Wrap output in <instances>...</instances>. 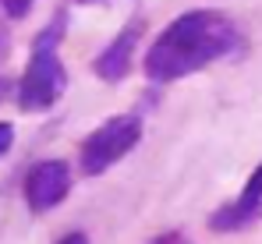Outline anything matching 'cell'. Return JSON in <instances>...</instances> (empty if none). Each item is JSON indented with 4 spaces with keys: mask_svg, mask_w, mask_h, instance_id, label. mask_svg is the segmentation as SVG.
I'll return each mask as SVG.
<instances>
[{
    "mask_svg": "<svg viewBox=\"0 0 262 244\" xmlns=\"http://www.w3.org/2000/svg\"><path fill=\"white\" fill-rule=\"evenodd\" d=\"M237 25L220 11H188L174 18L145 53V75L160 85L188 78L237 50Z\"/></svg>",
    "mask_w": 262,
    "mask_h": 244,
    "instance_id": "obj_1",
    "label": "cell"
},
{
    "mask_svg": "<svg viewBox=\"0 0 262 244\" xmlns=\"http://www.w3.org/2000/svg\"><path fill=\"white\" fill-rule=\"evenodd\" d=\"M60 36H64V14H57L32 42L29 68H25V75L18 81V106L25 114H43L64 96L68 71H64V60L57 53Z\"/></svg>",
    "mask_w": 262,
    "mask_h": 244,
    "instance_id": "obj_2",
    "label": "cell"
},
{
    "mask_svg": "<svg viewBox=\"0 0 262 244\" xmlns=\"http://www.w3.org/2000/svg\"><path fill=\"white\" fill-rule=\"evenodd\" d=\"M138 142H142V117H135V114L110 117L103 127H96L82 142V170L89 177H99L114 163L124 160Z\"/></svg>",
    "mask_w": 262,
    "mask_h": 244,
    "instance_id": "obj_3",
    "label": "cell"
},
{
    "mask_svg": "<svg viewBox=\"0 0 262 244\" xmlns=\"http://www.w3.org/2000/svg\"><path fill=\"white\" fill-rule=\"evenodd\" d=\"M71 191V166L64 160H43L36 163L25 177V202L32 212H46L60 205Z\"/></svg>",
    "mask_w": 262,
    "mask_h": 244,
    "instance_id": "obj_4",
    "label": "cell"
},
{
    "mask_svg": "<svg viewBox=\"0 0 262 244\" xmlns=\"http://www.w3.org/2000/svg\"><path fill=\"white\" fill-rule=\"evenodd\" d=\"M259 216H262V163L252 170V177H248V184L241 188V195H237L234 202L220 205L216 212L209 216V227L220 230V234H234V230L252 227Z\"/></svg>",
    "mask_w": 262,
    "mask_h": 244,
    "instance_id": "obj_5",
    "label": "cell"
},
{
    "mask_svg": "<svg viewBox=\"0 0 262 244\" xmlns=\"http://www.w3.org/2000/svg\"><path fill=\"white\" fill-rule=\"evenodd\" d=\"M138 32H142V21H131L128 29L117 32V39L110 42L96 60H92V71L99 75L103 81L117 85V81L128 78L131 71V57H135V46H138Z\"/></svg>",
    "mask_w": 262,
    "mask_h": 244,
    "instance_id": "obj_6",
    "label": "cell"
},
{
    "mask_svg": "<svg viewBox=\"0 0 262 244\" xmlns=\"http://www.w3.org/2000/svg\"><path fill=\"white\" fill-rule=\"evenodd\" d=\"M0 4H4V11H7L11 18H25L29 7H32V0H0Z\"/></svg>",
    "mask_w": 262,
    "mask_h": 244,
    "instance_id": "obj_7",
    "label": "cell"
},
{
    "mask_svg": "<svg viewBox=\"0 0 262 244\" xmlns=\"http://www.w3.org/2000/svg\"><path fill=\"white\" fill-rule=\"evenodd\" d=\"M11 142H14V127L11 124H0V156H7Z\"/></svg>",
    "mask_w": 262,
    "mask_h": 244,
    "instance_id": "obj_8",
    "label": "cell"
},
{
    "mask_svg": "<svg viewBox=\"0 0 262 244\" xmlns=\"http://www.w3.org/2000/svg\"><path fill=\"white\" fill-rule=\"evenodd\" d=\"M57 244H89V234H82V230H75V234H68V237H60Z\"/></svg>",
    "mask_w": 262,
    "mask_h": 244,
    "instance_id": "obj_9",
    "label": "cell"
},
{
    "mask_svg": "<svg viewBox=\"0 0 262 244\" xmlns=\"http://www.w3.org/2000/svg\"><path fill=\"white\" fill-rule=\"evenodd\" d=\"M177 241H181V234H163L160 241H152V244H177Z\"/></svg>",
    "mask_w": 262,
    "mask_h": 244,
    "instance_id": "obj_10",
    "label": "cell"
},
{
    "mask_svg": "<svg viewBox=\"0 0 262 244\" xmlns=\"http://www.w3.org/2000/svg\"><path fill=\"white\" fill-rule=\"evenodd\" d=\"M78 4H99V0H78Z\"/></svg>",
    "mask_w": 262,
    "mask_h": 244,
    "instance_id": "obj_11",
    "label": "cell"
}]
</instances>
